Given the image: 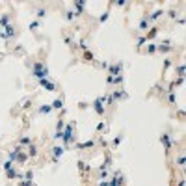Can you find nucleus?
<instances>
[{"label":"nucleus","instance_id":"6","mask_svg":"<svg viewBox=\"0 0 186 186\" xmlns=\"http://www.w3.org/2000/svg\"><path fill=\"white\" fill-rule=\"evenodd\" d=\"M125 182V179H123V175L121 173H117V177H115L114 180H112V182H110V186H121Z\"/></svg>","mask_w":186,"mask_h":186},{"label":"nucleus","instance_id":"12","mask_svg":"<svg viewBox=\"0 0 186 186\" xmlns=\"http://www.w3.org/2000/svg\"><path fill=\"white\" fill-rule=\"evenodd\" d=\"M74 6H77L78 13H82V11H84V2H82V0H78V2H74Z\"/></svg>","mask_w":186,"mask_h":186},{"label":"nucleus","instance_id":"11","mask_svg":"<svg viewBox=\"0 0 186 186\" xmlns=\"http://www.w3.org/2000/svg\"><path fill=\"white\" fill-rule=\"evenodd\" d=\"M6 171H8V177H9V179H15V177H19V175H17V171H15L13 168H9V169H6Z\"/></svg>","mask_w":186,"mask_h":186},{"label":"nucleus","instance_id":"28","mask_svg":"<svg viewBox=\"0 0 186 186\" xmlns=\"http://www.w3.org/2000/svg\"><path fill=\"white\" fill-rule=\"evenodd\" d=\"M108 15H110L108 11H106V13H102V17H100V21H102V22H104V21H106V19H108Z\"/></svg>","mask_w":186,"mask_h":186},{"label":"nucleus","instance_id":"16","mask_svg":"<svg viewBox=\"0 0 186 186\" xmlns=\"http://www.w3.org/2000/svg\"><path fill=\"white\" fill-rule=\"evenodd\" d=\"M84 58H86L88 62H91V60H93V54L89 52V50H84Z\"/></svg>","mask_w":186,"mask_h":186},{"label":"nucleus","instance_id":"10","mask_svg":"<svg viewBox=\"0 0 186 186\" xmlns=\"http://www.w3.org/2000/svg\"><path fill=\"white\" fill-rule=\"evenodd\" d=\"M62 106H63V100H62V99H56V100L52 102V108H56V110L62 108Z\"/></svg>","mask_w":186,"mask_h":186},{"label":"nucleus","instance_id":"5","mask_svg":"<svg viewBox=\"0 0 186 186\" xmlns=\"http://www.w3.org/2000/svg\"><path fill=\"white\" fill-rule=\"evenodd\" d=\"M41 86H43L45 89H48V91H54V89H56V86H54L52 82H48L47 78H41Z\"/></svg>","mask_w":186,"mask_h":186},{"label":"nucleus","instance_id":"17","mask_svg":"<svg viewBox=\"0 0 186 186\" xmlns=\"http://www.w3.org/2000/svg\"><path fill=\"white\" fill-rule=\"evenodd\" d=\"M78 147H80V149H84V147H88V149H89V147H93V142H86V143H80Z\"/></svg>","mask_w":186,"mask_h":186},{"label":"nucleus","instance_id":"24","mask_svg":"<svg viewBox=\"0 0 186 186\" xmlns=\"http://www.w3.org/2000/svg\"><path fill=\"white\" fill-rule=\"evenodd\" d=\"M160 15H162V11H154L153 15H151V19H158V17H160Z\"/></svg>","mask_w":186,"mask_h":186},{"label":"nucleus","instance_id":"2","mask_svg":"<svg viewBox=\"0 0 186 186\" xmlns=\"http://www.w3.org/2000/svg\"><path fill=\"white\" fill-rule=\"evenodd\" d=\"M71 140H73V125H67V127H65V132H63V142H65V145H69Z\"/></svg>","mask_w":186,"mask_h":186},{"label":"nucleus","instance_id":"19","mask_svg":"<svg viewBox=\"0 0 186 186\" xmlns=\"http://www.w3.org/2000/svg\"><path fill=\"white\" fill-rule=\"evenodd\" d=\"M157 36V28H151V32H149V36L145 37V39H151V37H154Z\"/></svg>","mask_w":186,"mask_h":186},{"label":"nucleus","instance_id":"9","mask_svg":"<svg viewBox=\"0 0 186 186\" xmlns=\"http://www.w3.org/2000/svg\"><path fill=\"white\" fill-rule=\"evenodd\" d=\"M62 153H63V149H62V147H54V151H52L54 158H60V157H62Z\"/></svg>","mask_w":186,"mask_h":186},{"label":"nucleus","instance_id":"3","mask_svg":"<svg viewBox=\"0 0 186 186\" xmlns=\"http://www.w3.org/2000/svg\"><path fill=\"white\" fill-rule=\"evenodd\" d=\"M102 100H104V99H97V100H93V108H95V112H97L99 115H102V114H104V104H102Z\"/></svg>","mask_w":186,"mask_h":186},{"label":"nucleus","instance_id":"32","mask_svg":"<svg viewBox=\"0 0 186 186\" xmlns=\"http://www.w3.org/2000/svg\"><path fill=\"white\" fill-rule=\"evenodd\" d=\"M37 17H45V9H39V11H37Z\"/></svg>","mask_w":186,"mask_h":186},{"label":"nucleus","instance_id":"14","mask_svg":"<svg viewBox=\"0 0 186 186\" xmlns=\"http://www.w3.org/2000/svg\"><path fill=\"white\" fill-rule=\"evenodd\" d=\"M28 153H30V157H36V154H37V147H36V145H30Z\"/></svg>","mask_w":186,"mask_h":186},{"label":"nucleus","instance_id":"7","mask_svg":"<svg viewBox=\"0 0 186 186\" xmlns=\"http://www.w3.org/2000/svg\"><path fill=\"white\" fill-rule=\"evenodd\" d=\"M108 69H110V74H117L119 77V73H121V65H108Z\"/></svg>","mask_w":186,"mask_h":186},{"label":"nucleus","instance_id":"20","mask_svg":"<svg viewBox=\"0 0 186 186\" xmlns=\"http://www.w3.org/2000/svg\"><path fill=\"white\" fill-rule=\"evenodd\" d=\"M177 74L180 78H182V74H184V65H180V67H177Z\"/></svg>","mask_w":186,"mask_h":186},{"label":"nucleus","instance_id":"23","mask_svg":"<svg viewBox=\"0 0 186 186\" xmlns=\"http://www.w3.org/2000/svg\"><path fill=\"white\" fill-rule=\"evenodd\" d=\"M21 145H30V138H21Z\"/></svg>","mask_w":186,"mask_h":186},{"label":"nucleus","instance_id":"31","mask_svg":"<svg viewBox=\"0 0 186 186\" xmlns=\"http://www.w3.org/2000/svg\"><path fill=\"white\" fill-rule=\"evenodd\" d=\"M119 143H121V138H115V140H114V145H115V147H117Z\"/></svg>","mask_w":186,"mask_h":186},{"label":"nucleus","instance_id":"8","mask_svg":"<svg viewBox=\"0 0 186 186\" xmlns=\"http://www.w3.org/2000/svg\"><path fill=\"white\" fill-rule=\"evenodd\" d=\"M28 160V154H24V153H19L17 154V162H21V164H24Z\"/></svg>","mask_w":186,"mask_h":186},{"label":"nucleus","instance_id":"21","mask_svg":"<svg viewBox=\"0 0 186 186\" xmlns=\"http://www.w3.org/2000/svg\"><path fill=\"white\" fill-rule=\"evenodd\" d=\"M39 110H41L43 114H48L50 110H52V106H41V108H39Z\"/></svg>","mask_w":186,"mask_h":186},{"label":"nucleus","instance_id":"34","mask_svg":"<svg viewBox=\"0 0 186 186\" xmlns=\"http://www.w3.org/2000/svg\"><path fill=\"white\" fill-rule=\"evenodd\" d=\"M177 186H184V180H179V184Z\"/></svg>","mask_w":186,"mask_h":186},{"label":"nucleus","instance_id":"4","mask_svg":"<svg viewBox=\"0 0 186 186\" xmlns=\"http://www.w3.org/2000/svg\"><path fill=\"white\" fill-rule=\"evenodd\" d=\"M160 140H162V143H164V147H166V151H169L171 149V138H169V134L166 132V134H162V136H160Z\"/></svg>","mask_w":186,"mask_h":186},{"label":"nucleus","instance_id":"1","mask_svg":"<svg viewBox=\"0 0 186 186\" xmlns=\"http://www.w3.org/2000/svg\"><path fill=\"white\" fill-rule=\"evenodd\" d=\"M34 74L41 80V78H45L48 74V71H47V67H45L43 63H36V65H34Z\"/></svg>","mask_w":186,"mask_h":186},{"label":"nucleus","instance_id":"13","mask_svg":"<svg viewBox=\"0 0 186 186\" xmlns=\"http://www.w3.org/2000/svg\"><path fill=\"white\" fill-rule=\"evenodd\" d=\"M169 48H171V47H169V43H164V45H160V47H158L160 52H168Z\"/></svg>","mask_w":186,"mask_h":186},{"label":"nucleus","instance_id":"26","mask_svg":"<svg viewBox=\"0 0 186 186\" xmlns=\"http://www.w3.org/2000/svg\"><path fill=\"white\" fill-rule=\"evenodd\" d=\"M145 41H147V39H145V37H140V39H138V47H142V45H143Z\"/></svg>","mask_w":186,"mask_h":186},{"label":"nucleus","instance_id":"27","mask_svg":"<svg viewBox=\"0 0 186 186\" xmlns=\"http://www.w3.org/2000/svg\"><path fill=\"white\" fill-rule=\"evenodd\" d=\"M184 160H186V158H184V157H180V158H179V160H177V164H179V166H184Z\"/></svg>","mask_w":186,"mask_h":186},{"label":"nucleus","instance_id":"22","mask_svg":"<svg viewBox=\"0 0 186 186\" xmlns=\"http://www.w3.org/2000/svg\"><path fill=\"white\" fill-rule=\"evenodd\" d=\"M154 50H157V45H149V47H147V52L149 54H153Z\"/></svg>","mask_w":186,"mask_h":186},{"label":"nucleus","instance_id":"30","mask_svg":"<svg viewBox=\"0 0 186 186\" xmlns=\"http://www.w3.org/2000/svg\"><path fill=\"white\" fill-rule=\"evenodd\" d=\"M21 186H32V182H30V180H22Z\"/></svg>","mask_w":186,"mask_h":186},{"label":"nucleus","instance_id":"29","mask_svg":"<svg viewBox=\"0 0 186 186\" xmlns=\"http://www.w3.org/2000/svg\"><path fill=\"white\" fill-rule=\"evenodd\" d=\"M24 177H26V179H28V180H32V177H34V173H32V171H28V173H26V175H24Z\"/></svg>","mask_w":186,"mask_h":186},{"label":"nucleus","instance_id":"18","mask_svg":"<svg viewBox=\"0 0 186 186\" xmlns=\"http://www.w3.org/2000/svg\"><path fill=\"white\" fill-rule=\"evenodd\" d=\"M147 24H149V22H147V19H143V21L140 22V28H142V30H147V28H149Z\"/></svg>","mask_w":186,"mask_h":186},{"label":"nucleus","instance_id":"25","mask_svg":"<svg viewBox=\"0 0 186 186\" xmlns=\"http://www.w3.org/2000/svg\"><path fill=\"white\" fill-rule=\"evenodd\" d=\"M182 82H184V80H182V78H177V80H175V82L171 84V86H179V84H182Z\"/></svg>","mask_w":186,"mask_h":186},{"label":"nucleus","instance_id":"15","mask_svg":"<svg viewBox=\"0 0 186 186\" xmlns=\"http://www.w3.org/2000/svg\"><path fill=\"white\" fill-rule=\"evenodd\" d=\"M8 21H9V17H8V15H4V17L0 19V24H2V26H8V24H9Z\"/></svg>","mask_w":186,"mask_h":186},{"label":"nucleus","instance_id":"33","mask_svg":"<svg viewBox=\"0 0 186 186\" xmlns=\"http://www.w3.org/2000/svg\"><path fill=\"white\" fill-rule=\"evenodd\" d=\"M97 130H104V123H99L97 125Z\"/></svg>","mask_w":186,"mask_h":186}]
</instances>
